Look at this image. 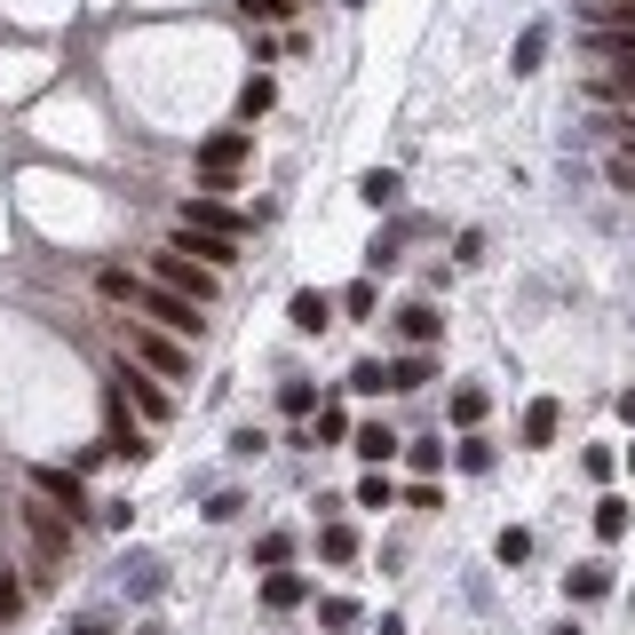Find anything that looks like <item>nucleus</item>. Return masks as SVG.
<instances>
[{
	"instance_id": "30",
	"label": "nucleus",
	"mask_w": 635,
	"mask_h": 635,
	"mask_svg": "<svg viewBox=\"0 0 635 635\" xmlns=\"http://www.w3.org/2000/svg\"><path fill=\"white\" fill-rule=\"evenodd\" d=\"M72 635H112V620H104V612H88V620H80Z\"/></svg>"
},
{
	"instance_id": "13",
	"label": "nucleus",
	"mask_w": 635,
	"mask_h": 635,
	"mask_svg": "<svg viewBox=\"0 0 635 635\" xmlns=\"http://www.w3.org/2000/svg\"><path fill=\"white\" fill-rule=\"evenodd\" d=\"M564 596H580V604L612 596V564H580V572H564Z\"/></svg>"
},
{
	"instance_id": "17",
	"label": "nucleus",
	"mask_w": 635,
	"mask_h": 635,
	"mask_svg": "<svg viewBox=\"0 0 635 635\" xmlns=\"http://www.w3.org/2000/svg\"><path fill=\"white\" fill-rule=\"evenodd\" d=\"M318 556H326V564H350V556H358V532H350L342 517H333V524L318 532Z\"/></svg>"
},
{
	"instance_id": "12",
	"label": "nucleus",
	"mask_w": 635,
	"mask_h": 635,
	"mask_svg": "<svg viewBox=\"0 0 635 635\" xmlns=\"http://www.w3.org/2000/svg\"><path fill=\"white\" fill-rule=\"evenodd\" d=\"M397 333H406L413 350H429V342H438V333H445V318L429 310V303H413V310H397Z\"/></svg>"
},
{
	"instance_id": "20",
	"label": "nucleus",
	"mask_w": 635,
	"mask_h": 635,
	"mask_svg": "<svg viewBox=\"0 0 635 635\" xmlns=\"http://www.w3.org/2000/svg\"><path fill=\"white\" fill-rule=\"evenodd\" d=\"M421 382H429V350H406L389 365V389H421Z\"/></svg>"
},
{
	"instance_id": "23",
	"label": "nucleus",
	"mask_w": 635,
	"mask_h": 635,
	"mask_svg": "<svg viewBox=\"0 0 635 635\" xmlns=\"http://www.w3.org/2000/svg\"><path fill=\"white\" fill-rule=\"evenodd\" d=\"M627 532V500H596V541H620Z\"/></svg>"
},
{
	"instance_id": "1",
	"label": "nucleus",
	"mask_w": 635,
	"mask_h": 635,
	"mask_svg": "<svg viewBox=\"0 0 635 635\" xmlns=\"http://www.w3.org/2000/svg\"><path fill=\"white\" fill-rule=\"evenodd\" d=\"M151 279H159L167 294H183V303H199V310L215 303V271H207V262H191L183 247H159V254H151Z\"/></svg>"
},
{
	"instance_id": "21",
	"label": "nucleus",
	"mask_w": 635,
	"mask_h": 635,
	"mask_svg": "<svg viewBox=\"0 0 635 635\" xmlns=\"http://www.w3.org/2000/svg\"><path fill=\"white\" fill-rule=\"evenodd\" d=\"M350 389H358V397H382V389H389V365L358 358V365H350Z\"/></svg>"
},
{
	"instance_id": "7",
	"label": "nucleus",
	"mask_w": 635,
	"mask_h": 635,
	"mask_svg": "<svg viewBox=\"0 0 635 635\" xmlns=\"http://www.w3.org/2000/svg\"><path fill=\"white\" fill-rule=\"evenodd\" d=\"M32 500H64V517H80L88 509V492H80V469H32Z\"/></svg>"
},
{
	"instance_id": "4",
	"label": "nucleus",
	"mask_w": 635,
	"mask_h": 635,
	"mask_svg": "<svg viewBox=\"0 0 635 635\" xmlns=\"http://www.w3.org/2000/svg\"><path fill=\"white\" fill-rule=\"evenodd\" d=\"M127 310H144L159 333H175V342H191V333L207 326V318H199V303H183V294H167V286H136V303H127Z\"/></svg>"
},
{
	"instance_id": "31",
	"label": "nucleus",
	"mask_w": 635,
	"mask_h": 635,
	"mask_svg": "<svg viewBox=\"0 0 635 635\" xmlns=\"http://www.w3.org/2000/svg\"><path fill=\"white\" fill-rule=\"evenodd\" d=\"M620 421H635V389H627V397H620Z\"/></svg>"
},
{
	"instance_id": "11",
	"label": "nucleus",
	"mask_w": 635,
	"mask_h": 635,
	"mask_svg": "<svg viewBox=\"0 0 635 635\" xmlns=\"http://www.w3.org/2000/svg\"><path fill=\"white\" fill-rule=\"evenodd\" d=\"M358 453H365V461L382 469V461H397V453H406V438H397L389 421H365V429H358Z\"/></svg>"
},
{
	"instance_id": "10",
	"label": "nucleus",
	"mask_w": 635,
	"mask_h": 635,
	"mask_svg": "<svg viewBox=\"0 0 635 635\" xmlns=\"http://www.w3.org/2000/svg\"><path fill=\"white\" fill-rule=\"evenodd\" d=\"M556 421H564L556 397H532L524 406V445H556Z\"/></svg>"
},
{
	"instance_id": "26",
	"label": "nucleus",
	"mask_w": 635,
	"mask_h": 635,
	"mask_svg": "<svg viewBox=\"0 0 635 635\" xmlns=\"http://www.w3.org/2000/svg\"><path fill=\"white\" fill-rule=\"evenodd\" d=\"M286 556H294V541H286V532H271V541H262V548H254V564H262V572H279V564H286Z\"/></svg>"
},
{
	"instance_id": "19",
	"label": "nucleus",
	"mask_w": 635,
	"mask_h": 635,
	"mask_svg": "<svg viewBox=\"0 0 635 635\" xmlns=\"http://www.w3.org/2000/svg\"><path fill=\"white\" fill-rule=\"evenodd\" d=\"M271 104H279V88H271V80L254 72V80L239 88V120H262V112H271Z\"/></svg>"
},
{
	"instance_id": "22",
	"label": "nucleus",
	"mask_w": 635,
	"mask_h": 635,
	"mask_svg": "<svg viewBox=\"0 0 635 635\" xmlns=\"http://www.w3.org/2000/svg\"><path fill=\"white\" fill-rule=\"evenodd\" d=\"M453 421H461V429H477V421H485V389H477V382H461V389H453Z\"/></svg>"
},
{
	"instance_id": "16",
	"label": "nucleus",
	"mask_w": 635,
	"mask_h": 635,
	"mask_svg": "<svg viewBox=\"0 0 635 635\" xmlns=\"http://www.w3.org/2000/svg\"><path fill=\"white\" fill-rule=\"evenodd\" d=\"M541 56H548V24H524V41H517V64L509 72L524 80V72H541Z\"/></svg>"
},
{
	"instance_id": "32",
	"label": "nucleus",
	"mask_w": 635,
	"mask_h": 635,
	"mask_svg": "<svg viewBox=\"0 0 635 635\" xmlns=\"http://www.w3.org/2000/svg\"><path fill=\"white\" fill-rule=\"evenodd\" d=\"M627 469H635V445H627Z\"/></svg>"
},
{
	"instance_id": "9",
	"label": "nucleus",
	"mask_w": 635,
	"mask_h": 635,
	"mask_svg": "<svg viewBox=\"0 0 635 635\" xmlns=\"http://www.w3.org/2000/svg\"><path fill=\"white\" fill-rule=\"evenodd\" d=\"M120 382H127V397H136V406H144V421H167V413H175V406H167V389H159V382L144 374V365H127Z\"/></svg>"
},
{
	"instance_id": "8",
	"label": "nucleus",
	"mask_w": 635,
	"mask_h": 635,
	"mask_svg": "<svg viewBox=\"0 0 635 635\" xmlns=\"http://www.w3.org/2000/svg\"><path fill=\"white\" fill-rule=\"evenodd\" d=\"M167 247H183L191 262H207V271H230V262H239V239H215V230H175Z\"/></svg>"
},
{
	"instance_id": "24",
	"label": "nucleus",
	"mask_w": 635,
	"mask_h": 635,
	"mask_svg": "<svg viewBox=\"0 0 635 635\" xmlns=\"http://www.w3.org/2000/svg\"><path fill=\"white\" fill-rule=\"evenodd\" d=\"M389 500H397V485H389L382 469H374V477H365V485H358V509H389Z\"/></svg>"
},
{
	"instance_id": "33",
	"label": "nucleus",
	"mask_w": 635,
	"mask_h": 635,
	"mask_svg": "<svg viewBox=\"0 0 635 635\" xmlns=\"http://www.w3.org/2000/svg\"><path fill=\"white\" fill-rule=\"evenodd\" d=\"M627 159H635V144H627Z\"/></svg>"
},
{
	"instance_id": "6",
	"label": "nucleus",
	"mask_w": 635,
	"mask_h": 635,
	"mask_svg": "<svg viewBox=\"0 0 635 635\" xmlns=\"http://www.w3.org/2000/svg\"><path fill=\"white\" fill-rule=\"evenodd\" d=\"M183 230H215V239H239V230H247V215H230L223 199H207V191H199V199H183Z\"/></svg>"
},
{
	"instance_id": "5",
	"label": "nucleus",
	"mask_w": 635,
	"mask_h": 635,
	"mask_svg": "<svg viewBox=\"0 0 635 635\" xmlns=\"http://www.w3.org/2000/svg\"><path fill=\"white\" fill-rule=\"evenodd\" d=\"M247 144H254L247 127H223V136L199 144V167H207V199H215V191H230V167L247 159Z\"/></svg>"
},
{
	"instance_id": "29",
	"label": "nucleus",
	"mask_w": 635,
	"mask_h": 635,
	"mask_svg": "<svg viewBox=\"0 0 635 635\" xmlns=\"http://www.w3.org/2000/svg\"><path fill=\"white\" fill-rule=\"evenodd\" d=\"M239 9H247V16H286L294 0H239Z\"/></svg>"
},
{
	"instance_id": "28",
	"label": "nucleus",
	"mask_w": 635,
	"mask_h": 635,
	"mask_svg": "<svg viewBox=\"0 0 635 635\" xmlns=\"http://www.w3.org/2000/svg\"><path fill=\"white\" fill-rule=\"evenodd\" d=\"M524 556H532V532L509 524V532H500V564H524Z\"/></svg>"
},
{
	"instance_id": "2",
	"label": "nucleus",
	"mask_w": 635,
	"mask_h": 635,
	"mask_svg": "<svg viewBox=\"0 0 635 635\" xmlns=\"http://www.w3.org/2000/svg\"><path fill=\"white\" fill-rule=\"evenodd\" d=\"M127 365H144L151 382H183V374H191V350L175 342V333H151V326H136V333H127Z\"/></svg>"
},
{
	"instance_id": "14",
	"label": "nucleus",
	"mask_w": 635,
	"mask_h": 635,
	"mask_svg": "<svg viewBox=\"0 0 635 635\" xmlns=\"http://www.w3.org/2000/svg\"><path fill=\"white\" fill-rule=\"evenodd\" d=\"M303 596H310V580H303V572H271V580H262V604H271V612H294Z\"/></svg>"
},
{
	"instance_id": "25",
	"label": "nucleus",
	"mask_w": 635,
	"mask_h": 635,
	"mask_svg": "<svg viewBox=\"0 0 635 635\" xmlns=\"http://www.w3.org/2000/svg\"><path fill=\"white\" fill-rule=\"evenodd\" d=\"M318 620H326L333 635H342V627H358V604H350V596H326V604H318Z\"/></svg>"
},
{
	"instance_id": "15",
	"label": "nucleus",
	"mask_w": 635,
	"mask_h": 635,
	"mask_svg": "<svg viewBox=\"0 0 635 635\" xmlns=\"http://www.w3.org/2000/svg\"><path fill=\"white\" fill-rule=\"evenodd\" d=\"M294 326H303V333H326V326H333V303H326L318 286H303V294H294Z\"/></svg>"
},
{
	"instance_id": "27",
	"label": "nucleus",
	"mask_w": 635,
	"mask_h": 635,
	"mask_svg": "<svg viewBox=\"0 0 635 635\" xmlns=\"http://www.w3.org/2000/svg\"><path fill=\"white\" fill-rule=\"evenodd\" d=\"M310 406H318L310 382H286V389H279V413H310Z\"/></svg>"
},
{
	"instance_id": "3",
	"label": "nucleus",
	"mask_w": 635,
	"mask_h": 635,
	"mask_svg": "<svg viewBox=\"0 0 635 635\" xmlns=\"http://www.w3.org/2000/svg\"><path fill=\"white\" fill-rule=\"evenodd\" d=\"M24 541H32V564H41V572H56L64 548H72V524H64L48 500H24Z\"/></svg>"
},
{
	"instance_id": "18",
	"label": "nucleus",
	"mask_w": 635,
	"mask_h": 635,
	"mask_svg": "<svg viewBox=\"0 0 635 635\" xmlns=\"http://www.w3.org/2000/svg\"><path fill=\"white\" fill-rule=\"evenodd\" d=\"M358 199H365V207H397V175H389V167H374V175H358Z\"/></svg>"
}]
</instances>
